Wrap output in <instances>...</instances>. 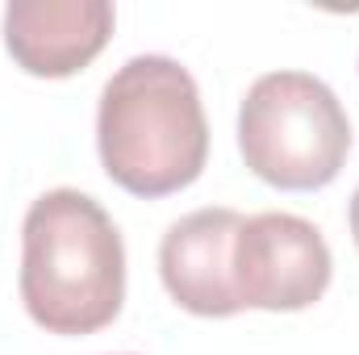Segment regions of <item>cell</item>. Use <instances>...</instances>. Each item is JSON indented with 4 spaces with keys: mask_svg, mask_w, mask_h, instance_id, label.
I'll return each mask as SVG.
<instances>
[{
    "mask_svg": "<svg viewBox=\"0 0 359 355\" xmlns=\"http://www.w3.org/2000/svg\"><path fill=\"white\" fill-rule=\"evenodd\" d=\"M109 0H13L4 8V51L25 76L67 80L113 38Z\"/></svg>",
    "mask_w": 359,
    "mask_h": 355,
    "instance_id": "6",
    "label": "cell"
},
{
    "mask_svg": "<svg viewBox=\"0 0 359 355\" xmlns=\"http://www.w3.org/2000/svg\"><path fill=\"white\" fill-rule=\"evenodd\" d=\"M243 213L226 205L192 209L168 226L159 243V276L168 297L196 318H234L243 314L234 288V239Z\"/></svg>",
    "mask_w": 359,
    "mask_h": 355,
    "instance_id": "5",
    "label": "cell"
},
{
    "mask_svg": "<svg viewBox=\"0 0 359 355\" xmlns=\"http://www.w3.org/2000/svg\"><path fill=\"white\" fill-rule=\"evenodd\" d=\"M21 305L46 335L104 330L126 301V243L80 188L42 192L21 222Z\"/></svg>",
    "mask_w": 359,
    "mask_h": 355,
    "instance_id": "2",
    "label": "cell"
},
{
    "mask_svg": "<svg viewBox=\"0 0 359 355\" xmlns=\"http://www.w3.org/2000/svg\"><path fill=\"white\" fill-rule=\"evenodd\" d=\"M351 239H355V247H359V188H355V196H351Z\"/></svg>",
    "mask_w": 359,
    "mask_h": 355,
    "instance_id": "7",
    "label": "cell"
},
{
    "mask_svg": "<svg viewBox=\"0 0 359 355\" xmlns=\"http://www.w3.org/2000/svg\"><path fill=\"white\" fill-rule=\"evenodd\" d=\"M100 168L134 196H172L209 163V121L192 72L168 55L126 59L96 105Z\"/></svg>",
    "mask_w": 359,
    "mask_h": 355,
    "instance_id": "1",
    "label": "cell"
},
{
    "mask_svg": "<svg viewBox=\"0 0 359 355\" xmlns=\"http://www.w3.org/2000/svg\"><path fill=\"white\" fill-rule=\"evenodd\" d=\"M238 151L280 192L334 184L351 155V121L334 88L309 72L259 76L238 109Z\"/></svg>",
    "mask_w": 359,
    "mask_h": 355,
    "instance_id": "3",
    "label": "cell"
},
{
    "mask_svg": "<svg viewBox=\"0 0 359 355\" xmlns=\"http://www.w3.org/2000/svg\"><path fill=\"white\" fill-rule=\"evenodd\" d=\"M334 276L322 230L297 213H255L243 217L234 239V288L243 309L297 314L326 297Z\"/></svg>",
    "mask_w": 359,
    "mask_h": 355,
    "instance_id": "4",
    "label": "cell"
}]
</instances>
